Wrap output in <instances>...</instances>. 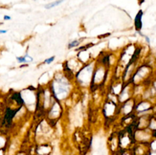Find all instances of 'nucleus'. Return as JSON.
<instances>
[{"mask_svg":"<svg viewBox=\"0 0 156 155\" xmlns=\"http://www.w3.org/2000/svg\"><path fill=\"white\" fill-rule=\"evenodd\" d=\"M61 2H62L61 0H59V1H56V2H53V3H51V4L46 5V6H45V8H46V9H51V8H54V7H56V6L59 5Z\"/></svg>","mask_w":156,"mask_h":155,"instance_id":"nucleus-6","label":"nucleus"},{"mask_svg":"<svg viewBox=\"0 0 156 155\" xmlns=\"http://www.w3.org/2000/svg\"><path fill=\"white\" fill-rule=\"evenodd\" d=\"M151 108V105L148 102H142L140 104H138L135 107H134V109H136V111L138 113H141V112H146L148 110H149Z\"/></svg>","mask_w":156,"mask_h":155,"instance_id":"nucleus-4","label":"nucleus"},{"mask_svg":"<svg viewBox=\"0 0 156 155\" xmlns=\"http://www.w3.org/2000/svg\"><path fill=\"white\" fill-rule=\"evenodd\" d=\"M144 38H146V40H147V42H148V43H149V42H151V40H149V38H148L147 37V35H144Z\"/></svg>","mask_w":156,"mask_h":155,"instance_id":"nucleus-11","label":"nucleus"},{"mask_svg":"<svg viewBox=\"0 0 156 155\" xmlns=\"http://www.w3.org/2000/svg\"><path fill=\"white\" fill-rule=\"evenodd\" d=\"M4 19H5V20H10V19H11V16H9V15H5V16H4Z\"/></svg>","mask_w":156,"mask_h":155,"instance_id":"nucleus-10","label":"nucleus"},{"mask_svg":"<svg viewBox=\"0 0 156 155\" xmlns=\"http://www.w3.org/2000/svg\"><path fill=\"white\" fill-rule=\"evenodd\" d=\"M54 61H55V57H51V58H47V59H45V61H43V63H45V64H50L51 62H53Z\"/></svg>","mask_w":156,"mask_h":155,"instance_id":"nucleus-9","label":"nucleus"},{"mask_svg":"<svg viewBox=\"0 0 156 155\" xmlns=\"http://www.w3.org/2000/svg\"><path fill=\"white\" fill-rule=\"evenodd\" d=\"M6 33H7L6 30H0V34H6Z\"/></svg>","mask_w":156,"mask_h":155,"instance_id":"nucleus-12","label":"nucleus"},{"mask_svg":"<svg viewBox=\"0 0 156 155\" xmlns=\"http://www.w3.org/2000/svg\"><path fill=\"white\" fill-rule=\"evenodd\" d=\"M142 16H143V11H139V13L137 14L134 20V24L137 32H140V30L142 29Z\"/></svg>","mask_w":156,"mask_h":155,"instance_id":"nucleus-5","label":"nucleus"},{"mask_svg":"<svg viewBox=\"0 0 156 155\" xmlns=\"http://www.w3.org/2000/svg\"><path fill=\"white\" fill-rule=\"evenodd\" d=\"M116 112V104L115 103H112V102H108L106 103L105 105V108H104V114L106 117H110L112 115H114V113Z\"/></svg>","mask_w":156,"mask_h":155,"instance_id":"nucleus-2","label":"nucleus"},{"mask_svg":"<svg viewBox=\"0 0 156 155\" xmlns=\"http://www.w3.org/2000/svg\"><path fill=\"white\" fill-rule=\"evenodd\" d=\"M79 44H80V40H74V41H72V42H70L68 44V48L69 49L74 48V47H77Z\"/></svg>","mask_w":156,"mask_h":155,"instance_id":"nucleus-7","label":"nucleus"},{"mask_svg":"<svg viewBox=\"0 0 156 155\" xmlns=\"http://www.w3.org/2000/svg\"><path fill=\"white\" fill-rule=\"evenodd\" d=\"M69 89L70 86L67 78L65 79L64 77H61L58 78L57 81H54L52 82L50 90L53 94L54 98H56V100L58 102V101H61L68 96Z\"/></svg>","mask_w":156,"mask_h":155,"instance_id":"nucleus-1","label":"nucleus"},{"mask_svg":"<svg viewBox=\"0 0 156 155\" xmlns=\"http://www.w3.org/2000/svg\"><path fill=\"white\" fill-rule=\"evenodd\" d=\"M26 58H27V55L24 56V57H16V59H17V61L20 62V63H24V62L26 63L28 61Z\"/></svg>","mask_w":156,"mask_h":155,"instance_id":"nucleus-8","label":"nucleus"},{"mask_svg":"<svg viewBox=\"0 0 156 155\" xmlns=\"http://www.w3.org/2000/svg\"><path fill=\"white\" fill-rule=\"evenodd\" d=\"M134 107H135L134 103L132 102V101L128 100V102H125L123 104V106H122V111H123V113H124V115H129L130 113L133 111Z\"/></svg>","mask_w":156,"mask_h":155,"instance_id":"nucleus-3","label":"nucleus"}]
</instances>
